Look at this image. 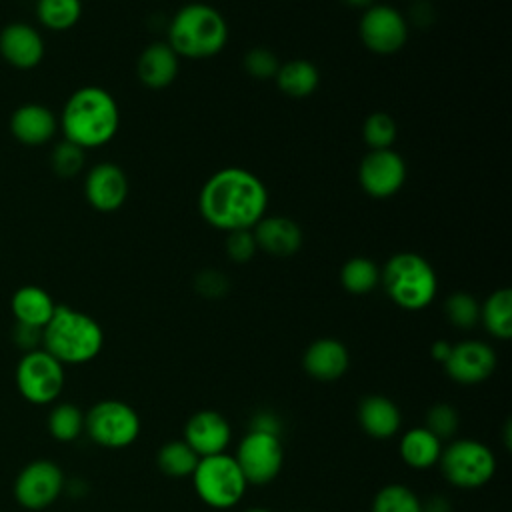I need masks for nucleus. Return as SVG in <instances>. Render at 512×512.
Returning a JSON list of instances; mask_svg holds the SVG:
<instances>
[{
  "label": "nucleus",
  "instance_id": "f257e3e1",
  "mask_svg": "<svg viewBox=\"0 0 512 512\" xmlns=\"http://www.w3.org/2000/svg\"><path fill=\"white\" fill-rule=\"evenodd\" d=\"M268 190L250 170L228 166L216 170L200 188L198 212L210 226L232 232L250 230L266 214Z\"/></svg>",
  "mask_w": 512,
  "mask_h": 512
},
{
  "label": "nucleus",
  "instance_id": "f03ea898",
  "mask_svg": "<svg viewBox=\"0 0 512 512\" xmlns=\"http://www.w3.org/2000/svg\"><path fill=\"white\" fill-rule=\"evenodd\" d=\"M118 126L120 110L116 98L102 86H82L72 92L58 118L64 140L82 150L108 144L116 136Z\"/></svg>",
  "mask_w": 512,
  "mask_h": 512
},
{
  "label": "nucleus",
  "instance_id": "7ed1b4c3",
  "mask_svg": "<svg viewBox=\"0 0 512 512\" xmlns=\"http://www.w3.org/2000/svg\"><path fill=\"white\" fill-rule=\"evenodd\" d=\"M42 344L62 364H86L100 354L104 332L90 314L56 304L52 318L42 328Z\"/></svg>",
  "mask_w": 512,
  "mask_h": 512
},
{
  "label": "nucleus",
  "instance_id": "20e7f679",
  "mask_svg": "<svg viewBox=\"0 0 512 512\" xmlns=\"http://www.w3.org/2000/svg\"><path fill=\"white\" fill-rule=\"evenodd\" d=\"M228 42V24L210 4L182 6L168 26V46L184 58L204 60L216 56Z\"/></svg>",
  "mask_w": 512,
  "mask_h": 512
},
{
  "label": "nucleus",
  "instance_id": "39448f33",
  "mask_svg": "<svg viewBox=\"0 0 512 512\" xmlns=\"http://www.w3.org/2000/svg\"><path fill=\"white\" fill-rule=\"evenodd\" d=\"M380 282L388 298L410 312L426 308L438 292V278L432 264L416 252L390 256L380 272Z\"/></svg>",
  "mask_w": 512,
  "mask_h": 512
},
{
  "label": "nucleus",
  "instance_id": "423d86ee",
  "mask_svg": "<svg viewBox=\"0 0 512 512\" xmlns=\"http://www.w3.org/2000/svg\"><path fill=\"white\" fill-rule=\"evenodd\" d=\"M198 498L216 510L234 508L246 494L248 482L232 454L202 456L192 472Z\"/></svg>",
  "mask_w": 512,
  "mask_h": 512
},
{
  "label": "nucleus",
  "instance_id": "0eeeda50",
  "mask_svg": "<svg viewBox=\"0 0 512 512\" xmlns=\"http://www.w3.org/2000/svg\"><path fill=\"white\" fill-rule=\"evenodd\" d=\"M440 470L456 488H480L492 480L496 472L494 452L480 440L460 438L442 448Z\"/></svg>",
  "mask_w": 512,
  "mask_h": 512
},
{
  "label": "nucleus",
  "instance_id": "6e6552de",
  "mask_svg": "<svg viewBox=\"0 0 512 512\" xmlns=\"http://www.w3.org/2000/svg\"><path fill=\"white\" fill-rule=\"evenodd\" d=\"M84 430L102 448H126L140 434L138 412L122 400H100L84 414Z\"/></svg>",
  "mask_w": 512,
  "mask_h": 512
},
{
  "label": "nucleus",
  "instance_id": "1a4fd4ad",
  "mask_svg": "<svg viewBox=\"0 0 512 512\" xmlns=\"http://www.w3.org/2000/svg\"><path fill=\"white\" fill-rule=\"evenodd\" d=\"M64 364L44 348L24 352L16 366V386L30 404H50L64 388Z\"/></svg>",
  "mask_w": 512,
  "mask_h": 512
},
{
  "label": "nucleus",
  "instance_id": "9d476101",
  "mask_svg": "<svg viewBox=\"0 0 512 512\" xmlns=\"http://www.w3.org/2000/svg\"><path fill=\"white\" fill-rule=\"evenodd\" d=\"M234 460L238 462L248 484L266 486L282 470L284 464V448L278 434L248 430L240 440Z\"/></svg>",
  "mask_w": 512,
  "mask_h": 512
},
{
  "label": "nucleus",
  "instance_id": "9b49d317",
  "mask_svg": "<svg viewBox=\"0 0 512 512\" xmlns=\"http://www.w3.org/2000/svg\"><path fill=\"white\" fill-rule=\"evenodd\" d=\"M360 40L374 54H394L408 40V26L404 16L388 6L376 4L368 6L360 18Z\"/></svg>",
  "mask_w": 512,
  "mask_h": 512
},
{
  "label": "nucleus",
  "instance_id": "f8f14e48",
  "mask_svg": "<svg viewBox=\"0 0 512 512\" xmlns=\"http://www.w3.org/2000/svg\"><path fill=\"white\" fill-rule=\"evenodd\" d=\"M64 488V474L52 460L26 464L14 484V496L28 510H44L58 500Z\"/></svg>",
  "mask_w": 512,
  "mask_h": 512
},
{
  "label": "nucleus",
  "instance_id": "ddd939ff",
  "mask_svg": "<svg viewBox=\"0 0 512 512\" xmlns=\"http://www.w3.org/2000/svg\"><path fill=\"white\" fill-rule=\"evenodd\" d=\"M406 180V162L392 148L370 150L358 166V182L372 198L394 196Z\"/></svg>",
  "mask_w": 512,
  "mask_h": 512
},
{
  "label": "nucleus",
  "instance_id": "4468645a",
  "mask_svg": "<svg viewBox=\"0 0 512 512\" xmlns=\"http://www.w3.org/2000/svg\"><path fill=\"white\" fill-rule=\"evenodd\" d=\"M496 368V352L490 344L482 340H464L450 348V354L444 362L446 374L462 384L474 386L492 376Z\"/></svg>",
  "mask_w": 512,
  "mask_h": 512
},
{
  "label": "nucleus",
  "instance_id": "2eb2a0df",
  "mask_svg": "<svg viewBox=\"0 0 512 512\" xmlns=\"http://www.w3.org/2000/svg\"><path fill=\"white\" fill-rule=\"evenodd\" d=\"M84 196L98 212H114L128 198V176L114 162L92 166L84 178Z\"/></svg>",
  "mask_w": 512,
  "mask_h": 512
},
{
  "label": "nucleus",
  "instance_id": "dca6fc26",
  "mask_svg": "<svg viewBox=\"0 0 512 512\" xmlns=\"http://www.w3.org/2000/svg\"><path fill=\"white\" fill-rule=\"evenodd\" d=\"M232 440V428L224 414L216 410H198L184 424V442L202 458L226 452Z\"/></svg>",
  "mask_w": 512,
  "mask_h": 512
},
{
  "label": "nucleus",
  "instance_id": "f3484780",
  "mask_svg": "<svg viewBox=\"0 0 512 512\" xmlns=\"http://www.w3.org/2000/svg\"><path fill=\"white\" fill-rule=\"evenodd\" d=\"M44 52V38L34 26L12 22L0 30V56L16 70L36 68L42 62Z\"/></svg>",
  "mask_w": 512,
  "mask_h": 512
},
{
  "label": "nucleus",
  "instance_id": "a211bd4d",
  "mask_svg": "<svg viewBox=\"0 0 512 512\" xmlns=\"http://www.w3.org/2000/svg\"><path fill=\"white\" fill-rule=\"evenodd\" d=\"M56 130V114L38 102L22 104L10 116V132L24 146H42L54 138Z\"/></svg>",
  "mask_w": 512,
  "mask_h": 512
},
{
  "label": "nucleus",
  "instance_id": "6ab92c4d",
  "mask_svg": "<svg viewBox=\"0 0 512 512\" xmlns=\"http://www.w3.org/2000/svg\"><path fill=\"white\" fill-rule=\"evenodd\" d=\"M256 246L272 256H292L302 248V228L288 216H262L252 228Z\"/></svg>",
  "mask_w": 512,
  "mask_h": 512
},
{
  "label": "nucleus",
  "instance_id": "aec40b11",
  "mask_svg": "<svg viewBox=\"0 0 512 512\" xmlns=\"http://www.w3.org/2000/svg\"><path fill=\"white\" fill-rule=\"evenodd\" d=\"M302 366L312 378L320 382H332L346 374L350 366V354L340 340L318 338L306 348L302 356Z\"/></svg>",
  "mask_w": 512,
  "mask_h": 512
},
{
  "label": "nucleus",
  "instance_id": "412c9836",
  "mask_svg": "<svg viewBox=\"0 0 512 512\" xmlns=\"http://www.w3.org/2000/svg\"><path fill=\"white\" fill-rule=\"evenodd\" d=\"M178 66V54L168 46V42H156L144 48L138 56L136 74L150 90H164L176 80Z\"/></svg>",
  "mask_w": 512,
  "mask_h": 512
},
{
  "label": "nucleus",
  "instance_id": "4be33fe9",
  "mask_svg": "<svg viewBox=\"0 0 512 512\" xmlns=\"http://www.w3.org/2000/svg\"><path fill=\"white\" fill-rule=\"evenodd\" d=\"M358 422L368 436L376 440H388L398 434L402 426V414L390 398L382 394H370L360 400Z\"/></svg>",
  "mask_w": 512,
  "mask_h": 512
},
{
  "label": "nucleus",
  "instance_id": "5701e85b",
  "mask_svg": "<svg viewBox=\"0 0 512 512\" xmlns=\"http://www.w3.org/2000/svg\"><path fill=\"white\" fill-rule=\"evenodd\" d=\"M10 308H12V314L18 324H26V326H34V328L42 330L48 324V320L52 318V314L56 310V302L44 288L26 284V286H20L12 294Z\"/></svg>",
  "mask_w": 512,
  "mask_h": 512
},
{
  "label": "nucleus",
  "instance_id": "b1692460",
  "mask_svg": "<svg viewBox=\"0 0 512 512\" xmlns=\"http://www.w3.org/2000/svg\"><path fill=\"white\" fill-rule=\"evenodd\" d=\"M442 448V440L434 436L426 426H414L402 434L398 454L408 468L428 470L438 464Z\"/></svg>",
  "mask_w": 512,
  "mask_h": 512
},
{
  "label": "nucleus",
  "instance_id": "393cba45",
  "mask_svg": "<svg viewBox=\"0 0 512 512\" xmlns=\"http://www.w3.org/2000/svg\"><path fill=\"white\" fill-rule=\"evenodd\" d=\"M274 78L278 88L292 98L310 96L320 84L318 68L312 62L302 58H294V60H288L286 64H280Z\"/></svg>",
  "mask_w": 512,
  "mask_h": 512
},
{
  "label": "nucleus",
  "instance_id": "a878e982",
  "mask_svg": "<svg viewBox=\"0 0 512 512\" xmlns=\"http://www.w3.org/2000/svg\"><path fill=\"white\" fill-rule=\"evenodd\" d=\"M480 320L488 334L498 340L512 338V290H494L480 306Z\"/></svg>",
  "mask_w": 512,
  "mask_h": 512
},
{
  "label": "nucleus",
  "instance_id": "bb28decb",
  "mask_svg": "<svg viewBox=\"0 0 512 512\" xmlns=\"http://www.w3.org/2000/svg\"><path fill=\"white\" fill-rule=\"evenodd\" d=\"M80 16L82 0H36V18L44 28L52 32L74 28Z\"/></svg>",
  "mask_w": 512,
  "mask_h": 512
},
{
  "label": "nucleus",
  "instance_id": "cd10ccee",
  "mask_svg": "<svg viewBox=\"0 0 512 512\" xmlns=\"http://www.w3.org/2000/svg\"><path fill=\"white\" fill-rule=\"evenodd\" d=\"M198 460L200 456L184 440H170L156 454L158 468L172 478L192 476Z\"/></svg>",
  "mask_w": 512,
  "mask_h": 512
},
{
  "label": "nucleus",
  "instance_id": "c85d7f7f",
  "mask_svg": "<svg viewBox=\"0 0 512 512\" xmlns=\"http://www.w3.org/2000/svg\"><path fill=\"white\" fill-rule=\"evenodd\" d=\"M340 282L350 294H368L380 284L378 266L364 256L348 258L340 270Z\"/></svg>",
  "mask_w": 512,
  "mask_h": 512
},
{
  "label": "nucleus",
  "instance_id": "c756f323",
  "mask_svg": "<svg viewBox=\"0 0 512 512\" xmlns=\"http://www.w3.org/2000/svg\"><path fill=\"white\" fill-rule=\"evenodd\" d=\"M48 432L60 442H72L84 432V412L70 404H56L48 416Z\"/></svg>",
  "mask_w": 512,
  "mask_h": 512
},
{
  "label": "nucleus",
  "instance_id": "7c9ffc66",
  "mask_svg": "<svg viewBox=\"0 0 512 512\" xmlns=\"http://www.w3.org/2000/svg\"><path fill=\"white\" fill-rule=\"evenodd\" d=\"M424 504L404 484H388L380 488L372 502V512H422Z\"/></svg>",
  "mask_w": 512,
  "mask_h": 512
},
{
  "label": "nucleus",
  "instance_id": "2f4dec72",
  "mask_svg": "<svg viewBox=\"0 0 512 512\" xmlns=\"http://www.w3.org/2000/svg\"><path fill=\"white\" fill-rule=\"evenodd\" d=\"M444 312L448 322L460 330H470L480 320V304L468 292L450 294L444 302Z\"/></svg>",
  "mask_w": 512,
  "mask_h": 512
},
{
  "label": "nucleus",
  "instance_id": "473e14b6",
  "mask_svg": "<svg viewBox=\"0 0 512 512\" xmlns=\"http://www.w3.org/2000/svg\"><path fill=\"white\" fill-rule=\"evenodd\" d=\"M396 134L398 126L394 118L386 112H374L362 124V138L372 150L390 148L396 140Z\"/></svg>",
  "mask_w": 512,
  "mask_h": 512
},
{
  "label": "nucleus",
  "instance_id": "72a5a7b5",
  "mask_svg": "<svg viewBox=\"0 0 512 512\" xmlns=\"http://www.w3.org/2000/svg\"><path fill=\"white\" fill-rule=\"evenodd\" d=\"M84 150L68 140H62L60 144L54 146L50 154V164L52 170L62 176V178H72L84 168Z\"/></svg>",
  "mask_w": 512,
  "mask_h": 512
},
{
  "label": "nucleus",
  "instance_id": "f704fd0d",
  "mask_svg": "<svg viewBox=\"0 0 512 512\" xmlns=\"http://www.w3.org/2000/svg\"><path fill=\"white\" fill-rule=\"evenodd\" d=\"M434 436L440 440L452 438L460 428V416L454 406L450 404H434L426 412V424H424Z\"/></svg>",
  "mask_w": 512,
  "mask_h": 512
},
{
  "label": "nucleus",
  "instance_id": "c9c22d12",
  "mask_svg": "<svg viewBox=\"0 0 512 512\" xmlns=\"http://www.w3.org/2000/svg\"><path fill=\"white\" fill-rule=\"evenodd\" d=\"M244 70L252 76V78H258V80H268V78H274L278 68H280V62L276 58V54L268 48H252L244 54Z\"/></svg>",
  "mask_w": 512,
  "mask_h": 512
},
{
  "label": "nucleus",
  "instance_id": "e433bc0d",
  "mask_svg": "<svg viewBox=\"0 0 512 512\" xmlns=\"http://www.w3.org/2000/svg\"><path fill=\"white\" fill-rule=\"evenodd\" d=\"M258 246H256V238L250 230H232L226 236V254L230 256L232 262L236 264H244L250 262L256 254Z\"/></svg>",
  "mask_w": 512,
  "mask_h": 512
},
{
  "label": "nucleus",
  "instance_id": "4c0bfd02",
  "mask_svg": "<svg viewBox=\"0 0 512 512\" xmlns=\"http://www.w3.org/2000/svg\"><path fill=\"white\" fill-rule=\"evenodd\" d=\"M196 290L206 298H220L228 292V278L216 270H204L196 276Z\"/></svg>",
  "mask_w": 512,
  "mask_h": 512
},
{
  "label": "nucleus",
  "instance_id": "58836bf2",
  "mask_svg": "<svg viewBox=\"0 0 512 512\" xmlns=\"http://www.w3.org/2000/svg\"><path fill=\"white\" fill-rule=\"evenodd\" d=\"M14 340L20 348H24L26 352L36 350V346L42 342V330L34 328V326H26V324H18L16 322V330H14Z\"/></svg>",
  "mask_w": 512,
  "mask_h": 512
},
{
  "label": "nucleus",
  "instance_id": "ea45409f",
  "mask_svg": "<svg viewBox=\"0 0 512 512\" xmlns=\"http://www.w3.org/2000/svg\"><path fill=\"white\" fill-rule=\"evenodd\" d=\"M250 430H260V432H270L280 436V420L272 412H258L250 422Z\"/></svg>",
  "mask_w": 512,
  "mask_h": 512
},
{
  "label": "nucleus",
  "instance_id": "a19ab883",
  "mask_svg": "<svg viewBox=\"0 0 512 512\" xmlns=\"http://www.w3.org/2000/svg\"><path fill=\"white\" fill-rule=\"evenodd\" d=\"M450 348H452V344H448L446 340H436V342L432 344V348H430V354H432V358H434L436 362L444 364L446 358H448V354H450Z\"/></svg>",
  "mask_w": 512,
  "mask_h": 512
},
{
  "label": "nucleus",
  "instance_id": "79ce46f5",
  "mask_svg": "<svg viewBox=\"0 0 512 512\" xmlns=\"http://www.w3.org/2000/svg\"><path fill=\"white\" fill-rule=\"evenodd\" d=\"M422 512H450V506L442 498H434L428 508H422Z\"/></svg>",
  "mask_w": 512,
  "mask_h": 512
},
{
  "label": "nucleus",
  "instance_id": "37998d69",
  "mask_svg": "<svg viewBox=\"0 0 512 512\" xmlns=\"http://www.w3.org/2000/svg\"><path fill=\"white\" fill-rule=\"evenodd\" d=\"M350 8H368L372 6V0H342Z\"/></svg>",
  "mask_w": 512,
  "mask_h": 512
},
{
  "label": "nucleus",
  "instance_id": "c03bdc74",
  "mask_svg": "<svg viewBox=\"0 0 512 512\" xmlns=\"http://www.w3.org/2000/svg\"><path fill=\"white\" fill-rule=\"evenodd\" d=\"M244 512H272V510L262 508V506H256V508H248V510H244Z\"/></svg>",
  "mask_w": 512,
  "mask_h": 512
}]
</instances>
